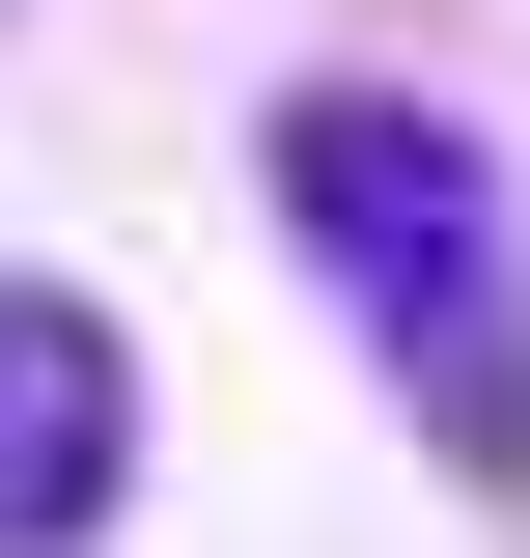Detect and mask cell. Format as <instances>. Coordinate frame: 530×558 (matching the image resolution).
<instances>
[{"label":"cell","instance_id":"6da1fadb","mask_svg":"<svg viewBox=\"0 0 530 558\" xmlns=\"http://www.w3.org/2000/svg\"><path fill=\"white\" fill-rule=\"evenodd\" d=\"M279 196H308L335 307L392 336V391L447 418V475L530 502V279H503V168H474V112H419V84H308V112H279Z\"/></svg>","mask_w":530,"mask_h":558},{"label":"cell","instance_id":"7a4b0ae2","mask_svg":"<svg viewBox=\"0 0 530 558\" xmlns=\"http://www.w3.org/2000/svg\"><path fill=\"white\" fill-rule=\"evenodd\" d=\"M140 502V336L84 279H0V558H84Z\"/></svg>","mask_w":530,"mask_h":558}]
</instances>
